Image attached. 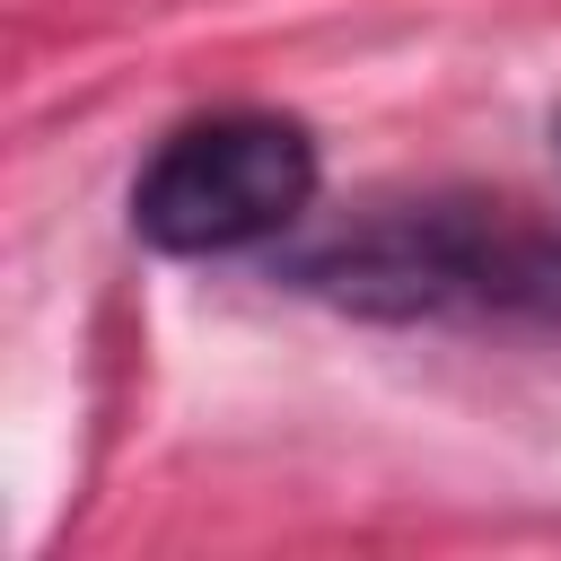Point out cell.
<instances>
[{
	"label": "cell",
	"instance_id": "2",
	"mask_svg": "<svg viewBox=\"0 0 561 561\" xmlns=\"http://www.w3.org/2000/svg\"><path fill=\"white\" fill-rule=\"evenodd\" d=\"M324 158L298 114L272 105H219L175 123L149 167L131 175V237L184 263L219 254H263L316 210Z\"/></svg>",
	"mask_w": 561,
	"mask_h": 561
},
{
	"label": "cell",
	"instance_id": "1",
	"mask_svg": "<svg viewBox=\"0 0 561 561\" xmlns=\"http://www.w3.org/2000/svg\"><path fill=\"white\" fill-rule=\"evenodd\" d=\"M272 280L377 324L561 333V219L508 193H394L289 254L272 245Z\"/></svg>",
	"mask_w": 561,
	"mask_h": 561
}]
</instances>
